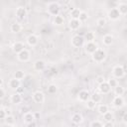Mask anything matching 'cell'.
<instances>
[{"label":"cell","instance_id":"d6986e66","mask_svg":"<svg viewBox=\"0 0 127 127\" xmlns=\"http://www.w3.org/2000/svg\"><path fill=\"white\" fill-rule=\"evenodd\" d=\"M82 121H83V117H82L81 114H79V113L72 114V116H71V122L72 123H74V124H80Z\"/></svg>","mask_w":127,"mask_h":127},{"label":"cell","instance_id":"d590c367","mask_svg":"<svg viewBox=\"0 0 127 127\" xmlns=\"http://www.w3.org/2000/svg\"><path fill=\"white\" fill-rule=\"evenodd\" d=\"M85 104H86V107H87L88 109H93V108L96 106V103H95L93 100H91L90 98H89L87 101H85Z\"/></svg>","mask_w":127,"mask_h":127},{"label":"cell","instance_id":"8d00e7d4","mask_svg":"<svg viewBox=\"0 0 127 127\" xmlns=\"http://www.w3.org/2000/svg\"><path fill=\"white\" fill-rule=\"evenodd\" d=\"M96 24H97L98 27H103L106 24V19L105 18H98L97 21H96Z\"/></svg>","mask_w":127,"mask_h":127},{"label":"cell","instance_id":"74e56055","mask_svg":"<svg viewBox=\"0 0 127 127\" xmlns=\"http://www.w3.org/2000/svg\"><path fill=\"white\" fill-rule=\"evenodd\" d=\"M90 127H103V124H102L100 121L95 120V121H92V122H91Z\"/></svg>","mask_w":127,"mask_h":127},{"label":"cell","instance_id":"cb8c5ba5","mask_svg":"<svg viewBox=\"0 0 127 127\" xmlns=\"http://www.w3.org/2000/svg\"><path fill=\"white\" fill-rule=\"evenodd\" d=\"M80 12H81V11H80L78 8H72V9L70 10L69 15H70L71 19H77V20H78V17H79Z\"/></svg>","mask_w":127,"mask_h":127},{"label":"cell","instance_id":"603a6c76","mask_svg":"<svg viewBox=\"0 0 127 127\" xmlns=\"http://www.w3.org/2000/svg\"><path fill=\"white\" fill-rule=\"evenodd\" d=\"M117 10L119 11L120 15H125L127 13V4L126 3H119L118 7H117Z\"/></svg>","mask_w":127,"mask_h":127},{"label":"cell","instance_id":"277c9868","mask_svg":"<svg viewBox=\"0 0 127 127\" xmlns=\"http://www.w3.org/2000/svg\"><path fill=\"white\" fill-rule=\"evenodd\" d=\"M84 43V39L81 36H73L71 38V46H73L74 48H80L81 46H83Z\"/></svg>","mask_w":127,"mask_h":127},{"label":"cell","instance_id":"9c48e42d","mask_svg":"<svg viewBox=\"0 0 127 127\" xmlns=\"http://www.w3.org/2000/svg\"><path fill=\"white\" fill-rule=\"evenodd\" d=\"M26 41H27V44H28L29 46H31V47H35V46H37L38 43H39L38 37H37L35 34H31V35H29V36L27 37Z\"/></svg>","mask_w":127,"mask_h":127},{"label":"cell","instance_id":"484cf974","mask_svg":"<svg viewBox=\"0 0 127 127\" xmlns=\"http://www.w3.org/2000/svg\"><path fill=\"white\" fill-rule=\"evenodd\" d=\"M54 23H55V25H57V26H62V25L64 23V17H63L62 15H58V16L55 17Z\"/></svg>","mask_w":127,"mask_h":127},{"label":"cell","instance_id":"f1b7e54d","mask_svg":"<svg viewBox=\"0 0 127 127\" xmlns=\"http://www.w3.org/2000/svg\"><path fill=\"white\" fill-rule=\"evenodd\" d=\"M25 77V72L23 71V70H16L15 72H14V78H16V79H18V80H21V79H23Z\"/></svg>","mask_w":127,"mask_h":127},{"label":"cell","instance_id":"bcb514c9","mask_svg":"<svg viewBox=\"0 0 127 127\" xmlns=\"http://www.w3.org/2000/svg\"><path fill=\"white\" fill-rule=\"evenodd\" d=\"M3 83H4V81H3V78H2V77H0V87L3 85Z\"/></svg>","mask_w":127,"mask_h":127},{"label":"cell","instance_id":"7c38bea8","mask_svg":"<svg viewBox=\"0 0 127 127\" xmlns=\"http://www.w3.org/2000/svg\"><path fill=\"white\" fill-rule=\"evenodd\" d=\"M16 16H17V18L20 19V20L25 19L26 16H27V10H26V8H25V7H22V6L18 7V8L16 9Z\"/></svg>","mask_w":127,"mask_h":127},{"label":"cell","instance_id":"ba28073f","mask_svg":"<svg viewBox=\"0 0 127 127\" xmlns=\"http://www.w3.org/2000/svg\"><path fill=\"white\" fill-rule=\"evenodd\" d=\"M33 100L37 103H43L44 100H45V95L42 91L40 90H37L33 93Z\"/></svg>","mask_w":127,"mask_h":127},{"label":"cell","instance_id":"8fae6325","mask_svg":"<svg viewBox=\"0 0 127 127\" xmlns=\"http://www.w3.org/2000/svg\"><path fill=\"white\" fill-rule=\"evenodd\" d=\"M77 98H78L79 101L85 102V101H87V100L90 98V94H89V92H88L87 90H84V89H83V90H80V91L78 92Z\"/></svg>","mask_w":127,"mask_h":127},{"label":"cell","instance_id":"d6a6232c","mask_svg":"<svg viewBox=\"0 0 127 127\" xmlns=\"http://www.w3.org/2000/svg\"><path fill=\"white\" fill-rule=\"evenodd\" d=\"M94 39H95V35H94L93 32H87L85 34V40L87 42H93Z\"/></svg>","mask_w":127,"mask_h":127},{"label":"cell","instance_id":"4316f807","mask_svg":"<svg viewBox=\"0 0 127 127\" xmlns=\"http://www.w3.org/2000/svg\"><path fill=\"white\" fill-rule=\"evenodd\" d=\"M125 92V89L123 86L121 85H117L116 87H114V93L116 94V96H122V94Z\"/></svg>","mask_w":127,"mask_h":127},{"label":"cell","instance_id":"7a4b0ae2","mask_svg":"<svg viewBox=\"0 0 127 127\" xmlns=\"http://www.w3.org/2000/svg\"><path fill=\"white\" fill-rule=\"evenodd\" d=\"M47 10H48L50 15H53V16L56 17V16L60 15L61 7H60L59 3H57V2H50L47 6Z\"/></svg>","mask_w":127,"mask_h":127},{"label":"cell","instance_id":"8992f818","mask_svg":"<svg viewBox=\"0 0 127 127\" xmlns=\"http://www.w3.org/2000/svg\"><path fill=\"white\" fill-rule=\"evenodd\" d=\"M17 58L20 62H28L30 60V52L26 49H24L22 52H20L19 54H17Z\"/></svg>","mask_w":127,"mask_h":127},{"label":"cell","instance_id":"ee69618b","mask_svg":"<svg viewBox=\"0 0 127 127\" xmlns=\"http://www.w3.org/2000/svg\"><path fill=\"white\" fill-rule=\"evenodd\" d=\"M34 113V117H35V119H38L41 115H40V113H38V112H33Z\"/></svg>","mask_w":127,"mask_h":127},{"label":"cell","instance_id":"44dd1931","mask_svg":"<svg viewBox=\"0 0 127 127\" xmlns=\"http://www.w3.org/2000/svg\"><path fill=\"white\" fill-rule=\"evenodd\" d=\"M10 30L12 33H20L21 30H22V25L18 22H15L13 24H11V27H10Z\"/></svg>","mask_w":127,"mask_h":127},{"label":"cell","instance_id":"e575fe53","mask_svg":"<svg viewBox=\"0 0 127 127\" xmlns=\"http://www.w3.org/2000/svg\"><path fill=\"white\" fill-rule=\"evenodd\" d=\"M57 90H58V86H57L56 84H53V83H52V84H50V85L48 86V92L51 93V94L56 93Z\"/></svg>","mask_w":127,"mask_h":127},{"label":"cell","instance_id":"ffe728a7","mask_svg":"<svg viewBox=\"0 0 127 127\" xmlns=\"http://www.w3.org/2000/svg\"><path fill=\"white\" fill-rule=\"evenodd\" d=\"M20 84H21L20 80L14 78V77L9 80V87H10L11 89H15V90H16L18 87H20Z\"/></svg>","mask_w":127,"mask_h":127},{"label":"cell","instance_id":"7dc6e473","mask_svg":"<svg viewBox=\"0 0 127 127\" xmlns=\"http://www.w3.org/2000/svg\"><path fill=\"white\" fill-rule=\"evenodd\" d=\"M29 125V127H33V126H35L36 124H35V122H33V123H30V124H28Z\"/></svg>","mask_w":127,"mask_h":127},{"label":"cell","instance_id":"7402d4cb","mask_svg":"<svg viewBox=\"0 0 127 127\" xmlns=\"http://www.w3.org/2000/svg\"><path fill=\"white\" fill-rule=\"evenodd\" d=\"M102 43L105 45V46H110L112 43H113V37L109 34H106L103 36V39H102Z\"/></svg>","mask_w":127,"mask_h":127},{"label":"cell","instance_id":"836d02e7","mask_svg":"<svg viewBox=\"0 0 127 127\" xmlns=\"http://www.w3.org/2000/svg\"><path fill=\"white\" fill-rule=\"evenodd\" d=\"M107 83L109 84V86L112 88H114V87H116L117 85H118V82H117V80H116V78H114V77H111L110 79H108L107 80Z\"/></svg>","mask_w":127,"mask_h":127},{"label":"cell","instance_id":"f546056e","mask_svg":"<svg viewBox=\"0 0 127 127\" xmlns=\"http://www.w3.org/2000/svg\"><path fill=\"white\" fill-rule=\"evenodd\" d=\"M101 98H102V97H101V95H100L99 93H97V92H94L92 95H90V99H91V100H93L96 104H97L98 102H100V101H101Z\"/></svg>","mask_w":127,"mask_h":127},{"label":"cell","instance_id":"5b68a950","mask_svg":"<svg viewBox=\"0 0 127 127\" xmlns=\"http://www.w3.org/2000/svg\"><path fill=\"white\" fill-rule=\"evenodd\" d=\"M97 49H98V47H97V45H96L94 42H87V43L85 44V46H84L85 52H86L87 54H89V55H92Z\"/></svg>","mask_w":127,"mask_h":127},{"label":"cell","instance_id":"7bdbcfd3","mask_svg":"<svg viewBox=\"0 0 127 127\" xmlns=\"http://www.w3.org/2000/svg\"><path fill=\"white\" fill-rule=\"evenodd\" d=\"M16 92H17V93H18V94H20V95H21V94H22V93H23V92H24V88H23V87H21V86H20V87H18V88H17V89H16Z\"/></svg>","mask_w":127,"mask_h":127},{"label":"cell","instance_id":"52a82bcc","mask_svg":"<svg viewBox=\"0 0 127 127\" xmlns=\"http://www.w3.org/2000/svg\"><path fill=\"white\" fill-rule=\"evenodd\" d=\"M107 16H108V18H109L110 20H112V21H116V20H118V19L120 18L121 15H120L119 11L117 10V8H112V9H110V10L108 11Z\"/></svg>","mask_w":127,"mask_h":127},{"label":"cell","instance_id":"3957f363","mask_svg":"<svg viewBox=\"0 0 127 127\" xmlns=\"http://www.w3.org/2000/svg\"><path fill=\"white\" fill-rule=\"evenodd\" d=\"M125 66L123 65H115L112 69V74L114 76V78H121L125 75Z\"/></svg>","mask_w":127,"mask_h":127},{"label":"cell","instance_id":"83f0119b","mask_svg":"<svg viewBox=\"0 0 127 127\" xmlns=\"http://www.w3.org/2000/svg\"><path fill=\"white\" fill-rule=\"evenodd\" d=\"M5 123L7 124V125H10V126H12V125H14L15 124V117L13 116V115H11V114H9V115H7L6 117H5Z\"/></svg>","mask_w":127,"mask_h":127},{"label":"cell","instance_id":"30bf717a","mask_svg":"<svg viewBox=\"0 0 127 127\" xmlns=\"http://www.w3.org/2000/svg\"><path fill=\"white\" fill-rule=\"evenodd\" d=\"M98 89H99V91H100L101 94H107V93L110 92L111 87L109 86V84L107 83V81H104V82L98 84Z\"/></svg>","mask_w":127,"mask_h":127},{"label":"cell","instance_id":"6da1fadb","mask_svg":"<svg viewBox=\"0 0 127 127\" xmlns=\"http://www.w3.org/2000/svg\"><path fill=\"white\" fill-rule=\"evenodd\" d=\"M91 57H92V60H93L95 63L100 64V63H102V62L105 60V58H106V53H105V51L102 50V49H97V50L91 55Z\"/></svg>","mask_w":127,"mask_h":127},{"label":"cell","instance_id":"d4e9b609","mask_svg":"<svg viewBox=\"0 0 127 127\" xmlns=\"http://www.w3.org/2000/svg\"><path fill=\"white\" fill-rule=\"evenodd\" d=\"M97 110H98L99 114L103 115V114H105L106 112H108V111H109V108H108V106H107L106 104H99V105H98Z\"/></svg>","mask_w":127,"mask_h":127},{"label":"cell","instance_id":"4dcf8cb0","mask_svg":"<svg viewBox=\"0 0 127 127\" xmlns=\"http://www.w3.org/2000/svg\"><path fill=\"white\" fill-rule=\"evenodd\" d=\"M102 116H103V119L105 120V122H112V119H113V114H112V112L108 111V112H106L105 114H103Z\"/></svg>","mask_w":127,"mask_h":127},{"label":"cell","instance_id":"f6af8a7d","mask_svg":"<svg viewBox=\"0 0 127 127\" xmlns=\"http://www.w3.org/2000/svg\"><path fill=\"white\" fill-rule=\"evenodd\" d=\"M123 121H124V122H126V121H127V114H126V113H125V114H124V116H123Z\"/></svg>","mask_w":127,"mask_h":127},{"label":"cell","instance_id":"1f68e13d","mask_svg":"<svg viewBox=\"0 0 127 127\" xmlns=\"http://www.w3.org/2000/svg\"><path fill=\"white\" fill-rule=\"evenodd\" d=\"M87 19H88V14H87L86 12H84V11H81L80 14H79V17H78L79 22H80V23H81V22H85Z\"/></svg>","mask_w":127,"mask_h":127},{"label":"cell","instance_id":"ab89813d","mask_svg":"<svg viewBox=\"0 0 127 127\" xmlns=\"http://www.w3.org/2000/svg\"><path fill=\"white\" fill-rule=\"evenodd\" d=\"M104 81H105L104 76H102V75H98V76L96 77V82H97L98 84H100V83H102V82H104Z\"/></svg>","mask_w":127,"mask_h":127},{"label":"cell","instance_id":"4fadbf2b","mask_svg":"<svg viewBox=\"0 0 127 127\" xmlns=\"http://www.w3.org/2000/svg\"><path fill=\"white\" fill-rule=\"evenodd\" d=\"M112 104H113L114 107L120 108V107H122V106L125 104V101H124V99H123L122 96H115V97L113 98Z\"/></svg>","mask_w":127,"mask_h":127},{"label":"cell","instance_id":"b9f144b4","mask_svg":"<svg viewBox=\"0 0 127 127\" xmlns=\"http://www.w3.org/2000/svg\"><path fill=\"white\" fill-rule=\"evenodd\" d=\"M103 127H114V124L112 122H105L103 124Z\"/></svg>","mask_w":127,"mask_h":127},{"label":"cell","instance_id":"60d3db41","mask_svg":"<svg viewBox=\"0 0 127 127\" xmlns=\"http://www.w3.org/2000/svg\"><path fill=\"white\" fill-rule=\"evenodd\" d=\"M5 96V89L3 87H0V99H2Z\"/></svg>","mask_w":127,"mask_h":127},{"label":"cell","instance_id":"2e32d148","mask_svg":"<svg viewBox=\"0 0 127 127\" xmlns=\"http://www.w3.org/2000/svg\"><path fill=\"white\" fill-rule=\"evenodd\" d=\"M23 120L26 124H30V123H33L35 122V117H34V113L33 112H27L23 115Z\"/></svg>","mask_w":127,"mask_h":127},{"label":"cell","instance_id":"f35d334b","mask_svg":"<svg viewBox=\"0 0 127 127\" xmlns=\"http://www.w3.org/2000/svg\"><path fill=\"white\" fill-rule=\"evenodd\" d=\"M7 116L6 110L3 108H0V119H5V117Z\"/></svg>","mask_w":127,"mask_h":127},{"label":"cell","instance_id":"e0dca14e","mask_svg":"<svg viewBox=\"0 0 127 127\" xmlns=\"http://www.w3.org/2000/svg\"><path fill=\"white\" fill-rule=\"evenodd\" d=\"M25 49L24 47V44L21 43V42H15L12 46V51L15 53V54H19L20 52H22L23 50Z\"/></svg>","mask_w":127,"mask_h":127},{"label":"cell","instance_id":"ac0fdd59","mask_svg":"<svg viewBox=\"0 0 127 127\" xmlns=\"http://www.w3.org/2000/svg\"><path fill=\"white\" fill-rule=\"evenodd\" d=\"M10 101L13 103V104H19L21 103L22 101V96L20 94H18L17 92L16 93H13L11 96H10Z\"/></svg>","mask_w":127,"mask_h":127},{"label":"cell","instance_id":"5bb4252c","mask_svg":"<svg viewBox=\"0 0 127 127\" xmlns=\"http://www.w3.org/2000/svg\"><path fill=\"white\" fill-rule=\"evenodd\" d=\"M80 25H81V23H80L79 20H77V19H70L69 22H68V27H69V29L72 30V31L77 30V29L80 27Z\"/></svg>","mask_w":127,"mask_h":127},{"label":"cell","instance_id":"9a60e30c","mask_svg":"<svg viewBox=\"0 0 127 127\" xmlns=\"http://www.w3.org/2000/svg\"><path fill=\"white\" fill-rule=\"evenodd\" d=\"M33 66H34V69H35V70L41 71V70H43V69L46 67V63H45L43 60H37V61L34 63Z\"/></svg>","mask_w":127,"mask_h":127}]
</instances>
